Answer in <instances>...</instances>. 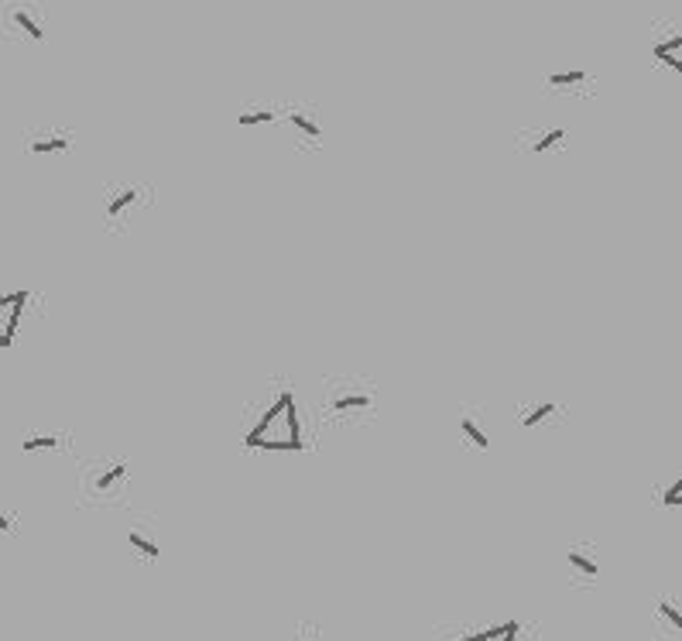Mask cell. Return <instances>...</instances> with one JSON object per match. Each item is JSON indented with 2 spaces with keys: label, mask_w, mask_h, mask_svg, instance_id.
Returning a JSON list of instances; mask_svg holds the SVG:
<instances>
[{
  "label": "cell",
  "mask_w": 682,
  "mask_h": 641,
  "mask_svg": "<svg viewBox=\"0 0 682 641\" xmlns=\"http://www.w3.org/2000/svg\"><path fill=\"white\" fill-rule=\"evenodd\" d=\"M460 429H463V435H466V439L477 446V450H491V435H487V429H484V422H480L477 412H463Z\"/></svg>",
  "instance_id": "obj_14"
},
{
  "label": "cell",
  "mask_w": 682,
  "mask_h": 641,
  "mask_svg": "<svg viewBox=\"0 0 682 641\" xmlns=\"http://www.w3.org/2000/svg\"><path fill=\"white\" fill-rule=\"evenodd\" d=\"M299 641H323V635H319V631H312V627H302Z\"/></svg>",
  "instance_id": "obj_21"
},
{
  "label": "cell",
  "mask_w": 682,
  "mask_h": 641,
  "mask_svg": "<svg viewBox=\"0 0 682 641\" xmlns=\"http://www.w3.org/2000/svg\"><path fill=\"white\" fill-rule=\"evenodd\" d=\"M103 470H106V473H97V477L89 481V490H93L97 498L127 481V463H110V467H103Z\"/></svg>",
  "instance_id": "obj_13"
},
{
  "label": "cell",
  "mask_w": 682,
  "mask_h": 641,
  "mask_svg": "<svg viewBox=\"0 0 682 641\" xmlns=\"http://www.w3.org/2000/svg\"><path fill=\"white\" fill-rule=\"evenodd\" d=\"M24 306H28V292L0 295V347L4 350L14 343V333H17V323H21Z\"/></svg>",
  "instance_id": "obj_5"
},
{
  "label": "cell",
  "mask_w": 682,
  "mask_h": 641,
  "mask_svg": "<svg viewBox=\"0 0 682 641\" xmlns=\"http://www.w3.org/2000/svg\"><path fill=\"white\" fill-rule=\"evenodd\" d=\"M137 203H141V189L137 186H124V189L110 192L106 209H103V220L106 224H127V216L137 209Z\"/></svg>",
  "instance_id": "obj_7"
},
{
  "label": "cell",
  "mask_w": 682,
  "mask_h": 641,
  "mask_svg": "<svg viewBox=\"0 0 682 641\" xmlns=\"http://www.w3.org/2000/svg\"><path fill=\"white\" fill-rule=\"evenodd\" d=\"M127 542H131V549L134 553H141L144 559H158L161 555V549H158V542H154L148 532H141V528H131V536H127Z\"/></svg>",
  "instance_id": "obj_16"
},
{
  "label": "cell",
  "mask_w": 682,
  "mask_h": 641,
  "mask_svg": "<svg viewBox=\"0 0 682 641\" xmlns=\"http://www.w3.org/2000/svg\"><path fill=\"white\" fill-rule=\"evenodd\" d=\"M21 446H24V453H34V450H59V446H62V435H55V433H51V435H28V439H24Z\"/></svg>",
  "instance_id": "obj_20"
},
{
  "label": "cell",
  "mask_w": 682,
  "mask_h": 641,
  "mask_svg": "<svg viewBox=\"0 0 682 641\" xmlns=\"http://www.w3.org/2000/svg\"><path fill=\"white\" fill-rule=\"evenodd\" d=\"M518 621H504V624H494V627H487V631H477V635H466V638L460 641H518Z\"/></svg>",
  "instance_id": "obj_15"
},
{
  "label": "cell",
  "mask_w": 682,
  "mask_h": 641,
  "mask_svg": "<svg viewBox=\"0 0 682 641\" xmlns=\"http://www.w3.org/2000/svg\"><path fill=\"white\" fill-rule=\"evenodd\" d=\"M244 446L257 450H302V433H299V412H295V395L289 388L278 395L268 418L244 435Z\"/></svg>",
  "instance_id": "obj_1"
},
{
  "label": "cell",
  "mask_w": 682,
  "mask_h": 641,
  "mask_svg": "<svg viewBox=\"0 0 682 641\" xmlns=\"http://www.w3.org/2000/svg\"><path fill=\"white\" fill-rule=\"evenodd\" d=\"M679 49H682V35H679V28H676V24H668V35H666V38L655 35V41H651V52H655V62H662V66H668L672 72H682Z\"/></svg>",
  "instance_id": "obj_9"
},
{
  "label": "cell",
  "mask_w": 682,
  "mask_h": 641,
  "mask_svg": "<svg viewBox=\"0 0 682 641\" xmlns=\"http://www.w3.org/2000/svg\"><path fill=\"white\" fill-rule=\"evenodd\" d=\"M566 559H569V570L576 572V580H583V583H594L600 576V559L594 555V549L573 545V549L566 553Z\"/></svg>",
  "instance_id": "obj_10"
},
{
  "label": "cell",
  "mask_w": 682,
  "mask_h": 641,
  "mask_svg": "<svg viewBox=\"0 0 682 641\" xmlns=\"http://www.w3.org/2000/svg\"><path fill=\"white\" fill-rule=\"evenodd\" d=\"M566 141V127H548V131H529V134H521V148L525 151H531V155H546V151H552V148H559Z\"/></svg>",
  "instance_id": "obj_11"
},
{
  "label": "cell",
  "mask_w": 682,
  "mask_h": 641,
  "mask_svg": "<svg viewBox=\"0 0 682 641\" xmlns=\"http://www.w3.org/2000/svg\"><path fill=\"white\" fill-rule=\"evenodd\" d=\"M542 87L552 89V93H590L594 89V72L590 69H552L542 76Z\"/></svg>",
  "instance_id": "obj_4"
},
{
  "label": "cell",
  "mask_w": 682,
  "mask_h": 641,
  "mask_svg": "<svg viewBox=\"0 0 682 641\" xmlns=\"http://www.w3.org/2000/svg\"><path fill=\"white\" fill-rule=\"evenodd\" d=\"M274 121H278V106H274V104L240 106V114H237L240 127H261V124H274Z\"/></svg>",
  "instance_id": "obj_12"
},
{
  "label": "cell",
  "mask_w": 682,
  "mask_h": 641,
  "mask_svg": "<svg viewBox=\"0 0 682 641\" xmlns=\"http://www.w3.org/2000/svg\"><path fill=\"white\" fill-rule=\"evenodd\" d=\"M11 528H14V521H11L7 515H4V511H0V532H11Z\"/></svg>",
  "instance_id": "obj_22"
},
{
  "label": "cell",
  "mask_w": 682,
  "mask_h": 641,
  "mask_svg": "<svg viewBox=\"0 0 682 641\" xmlns=\"http://www.w3.org/2000/svg\"><path fill=\"white\" fill-rule=\"evenodd\" d=\"M49 35V0H0V41H34Z\"/></svg>",
  "instance_id": "obj_2"
},
{
  "label": "cell",
  "mask_w": 682,
  "mask_h": 641,
  "mask_svg": "<svg viewBox=\"0 0 682 641\" xmlns=\"http://www.w3.org/2000/svg\"><path fill=\"white\" fill-rule=\"evenodd\" d=\"M76 144V134L72 131H62V127H41V131H32L24 138V151L34 158H45V155H62Z\"/></svg>",
  "instance_id": "obj_3"
},
{
  "label": "cell",
  "mask_w": 682,
  "mask_h": 641,
  "mask_svg": "<svg viewBox=\"0 0 682 641\" xmlns=\"http://www.w3.org/2000/svg\"><path fill=\"white\" fill-rule=\"evenodd\" d=\"M655 501L662 504V508H679L682 504V477H672V481L655 494Z\"/></svg>",
  "instance_id": "obj_18"
},
{
  "label": "cell",
  "mask_w": 682,
  "mask_h": 641,
  "mask_svg": "<svg viewBox=\"0 0 682 641\" xmlns=\"http://www.w3.org/2000/svg\"><path fill=\"white\" fill-rule=\"evenodd\" d=\"M559 412V405H552V401H546V405H535V408H529L525 416H521V426L525 429H539L542 422H548V416H556Z\"/></svg>",
  "instance_id": "obj_17"
},
{
  "label": "cell",
  "mask_w": 682,
  "mask_h": 641,
  "mask_svg": "<svg viewBox=\"0 0 682 641\" xmlns=\"http://www.w3.org/2000/svg\"><path fill=\"white\" fill-rule=\"evenodd\" d=\"M285 121L299 131V138L309 141V144H319L323 141V124H319V117H316V110L312 106H302L295 104L285 110Z\"/></svg>",
  "instance_id": "obj_8"
},
{
  "label": "cell",
  "mask_w": 682,
  "mask_h": 641,
  "mask_svg": "<svg viewBox=\"0 0 682 641\" xmlns=\"http://www.w3.org/2000/svg\"><path fill=\"white\" fill-rule=\"evenodd\" d=\"M374 391H367V388H357V384H340V388H333V398H329V408L333 412H340V416H346V412H371L374 408Z\"/></svg>",
  "instance_id": "obj_6"
},
{
  "label": "cell",
  "mask_w": 682,
  "mask_h": 641,
  "mask_svg": "<svg viewBox=\"0 0 682 641\" xmlns=\"http://www.w3.org/2000/svg\"><path fill=\"white\" fill-rule=\"evenodd\" d=\"M655 610L666 618V624H668V631H679L682 627V610H679V604L672 600V597H662L659 604H655Z\"/></svg>",
  "instance_id": "obj_19"
}]
</instances>
